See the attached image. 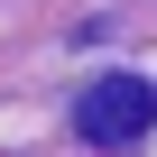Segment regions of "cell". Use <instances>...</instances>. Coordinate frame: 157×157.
Here are the masks:
<instances>
[{"label":"cell","instance_id":"obj_1","mask_svg":"<svg viewBox=\"0 0 157 157\" xmlns=\"http://www.w3.org/2000/svg\"><path fill=\"white\" fill-rule=\"evenodd\" d=\"M148 120H157V83H139V74H102L74 102V129L93 148H129V139H148Z\"/></svg>","mask_w":157,"mask_h":157}]
</instances>
